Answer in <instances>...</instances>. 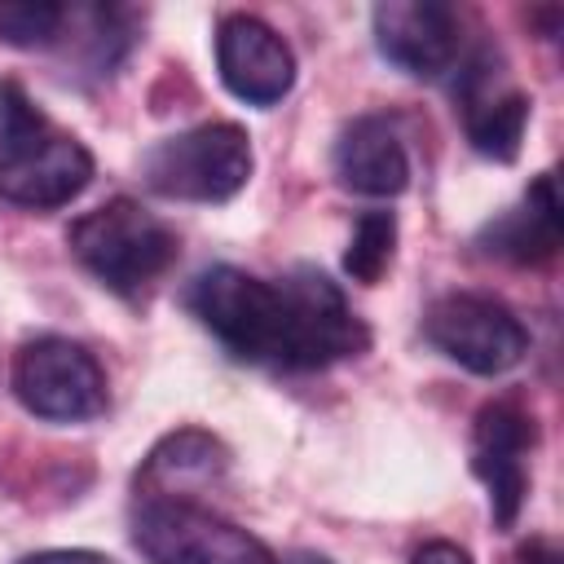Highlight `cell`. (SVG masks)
<instances>
[{
    "instance_id": "9c48e42d",
    "label": "cell",
    "mask_w": 564,
    "mask_h": 564,
    "mask_svg": "<svg viewBox=\"0 0 564 564\" xmlns=\"http://www.w3.org/2000/svg\"><path fill=\"white\" fill-rule=\"evenodd\" d=\"M538 441L533 414L516 401V397H498L489 405H480L476 423H471V471L485 480L489 489V511L498 529H511L524 511V494H529V449Z\"/></svg>"
},
{
    "instance_id": "3957f363",
    "label": "cell",
    "mask_w": 564,
    "mask_h": 564,
    "mask_svg": "<svg viewBox=\"0 0 564 564\" xmlns=\"http://www.w3.org/2000/svg\"><path fill=\"white\" fill-rule=\"evenodd\" d=\"M251 172H256L251 137L242 123L229 119L163 137L141 159L145 185L181 203H229L238 189H247Z\"/></svg>"
},
{
    "instance_id": "5bb4252c",
    "label": "cell",
    "mask_w": 564,
    "mask_h": 564,
    "mask_svg": "<svg viewBox=\"0 0 564 564\" xmlns=\"http://www.w3.org/2000/svg\"><path fill=\"white\" fill-rule=\"evenodd\" d=\"M335 176L344 189L370 198H397L410 185V154L392 119L361 115L335 141Z\"/></svg>"
},
{
    "instance_id": "ac0fdd59",
    "label": "cell",
    "mask_w": 564,
    "mask_h": 564,
    "mask_svg": "<svg viewBox=\"0 0 564 564\" xmlns=\"http://www.w3.org/2000/svg\"><path fill=\"white\" fill-rule=\"evenodd\" d=\"M18 564H115V560H110V555H101V551H84V546H57V551L22 555Z\"/></svg>"
},
{
    "instance_id": "44dd1931",
    "label": "cell",
    "mask_w": 564,
    "mask_h": 564,
    "mask_svg": "<svg viewBox=\"0 0 564 564\" xmlns=\"http://www.w3.org/2000/svg\"><path fill=\"white\" fill-rule=\"evenodd\" d=\"M286 564H335V560H326V555H313V551H295Z\"/></svg>"
},
{
    "instance_id": "2e32d148",
    "label": "cell",
    "mask_w": 564,
    "mask_h": 564,
    "mask_svg": "<svg viewBox=\"0 0 564 564\" xmlns=\"http://www.w3.org/2000/svg\"><path fill=\"white\" fill-rule=\"evenodd\" d=\"M392 256H397V216L383 207L361 212L344 247V273L361 286H375L392 269Z\"/></svg>"
},
{
    "instance_id": "e0dca14e",
    "label": "cell",
    "mask_w": 564,
    "mask_h": 564,
    "mask_svg": "<svg viewBox=\"0 0 564 564\" xmlns=\"http://www.w3.org/2000/svg\"><path fill=\"white\" fill-rule=\"evenodd\" d=\"M66 22H70V9L48 0L0 4V40L13 48H48L66 35Z\"/></svg>"
},
{
    "instance_id": "9a60e30c",
    "label": "cell",
    "mask_w": 564,
    "mask_h": 564,
    "mask_svg": "<svg viewBox=\"0 0 564 564\" xmlns=\"http://www.w3.org/2000/svg\"><path fill=\"white\" fill-rule=\"evenodd\" d=\"M225 471H229V449L220 436H212L203 427H176L145 454L141 471H137V494L194 502L189 494L216 485Z\"/></svg>"
},
{
    "instance_id": "8fae6325",
    "label": "cell",
    "mask_w": 564,
    "mask_h": 564,
    "mask_svg": "<svg viewBox=\"0 0 564 564\" xmlns=\"http://www.w3.org/2000/svg\"><path fill=\"white\" fill-rule=\"evenodd\" d=\"M216 70L238 101L273 106L295 84V53L264 18L225 13L216 22Z\"/></svg>"
},
{
    "instance_id": "277c9868",
    "label": "cell",
    "mask_w": 564,
    "mask_h": 564,
    "mask_svg": "<svg viewBox=\"0 0 564 564\" xmlns=\"http://www.w3.org/2000/svg\"><path fill=\"white\" fill-rule=\"evenodd\" d=\"M185 308L225 344L229 357L251 366H278V339H282L278 278H256L234 264H212L189 282Z\"/></svg>"
},
{
    "instance_id": "ba28073f",
    "label": "cell",
    "mask_w": 564,
    "mask_h": 564,
    "mask_svg": "<svg viewBox=\"0 0 564 564\" xmlns=\"http://www.w3.org/2000/svg\"><path fill=\"white\" fill-rule=\"evenodd\" d=\"M423 335L454 366L485 375V379L507 375L529 352L524 322L502 300L480 295V291H449L432 300L423 313Z\"/></svg>"
},
{
    "instance_id": "4fadbf2b",
    "label": "cell",
    "mask_w": 564,
    "mask_h": 564,
    "mask_svg": "<svg viewBox=\"0 0 564 564\" xmlns=\"http://www.w3.org/2000/svg\"><path fill=\"white\" fill-rule=\"evenodd\" d=\"M560 238H564V212H560L555 176L542 172L533 176V185L520 194L516 207L498 212L476 234V247L507 264H546L560 251Z\"/></svg>"
},
{
    "instance_id": "6da1fadb",
    "label": "cell",
    "mask_w": 564,
    "mask_h": 564,
    "mask_svg": "<svg viewBox=\"0 0 564 564\" xmlns=\"http://www.w3.org/2000/svg\"><path fill=\"white\" fill-rule=\"evenodd\" d=\"M93 181V154L26 97L18 79L0 84V198L31 212H53L79 198Z\"/></svg>"
},
{
    "instance_id": "5b68a950",
    "label": "cell",
    "mask_w": 564,
    "mask_h": 564,
    "mask_svg": "<svg viewBox=\"0 0 564 564\" xmlns=\"http://www.w3.org/2000/svg\"><path fill=\"white\" fill-rule=\"evenodd\" d=\"M278 286H282L278 370H326L370 348L366 322L352 313V304L326 273L300 264L282 273Z\"/></svg>"
},
{
    "instance_id": "30bf717a",
    "label": "cell",
    "mask_w": 564,
    "mask_h": 564,
    "mask_svg": "<svg viewBox=\"0 0 564 564\" xmlns=\"http://www.w3.org/2000/svg\"><path fill=\"white\" fill-rule=\"evenodd\" d=\"M383 62L414 79L445 75L463 53V18L441 0H388L370 13Z\"/></svg>"
},
{
    "instance_id": "ffe728a7",
    "label": "cell",
    "mask_w": 564,
    "mask_h": 564,
    "mask_svg": "<svg viewBox=\"0 0 564 564\" xmlns=\"http://www.w3.org/2000/svg\"><path fill=\"white\" fill-rule=\"evenodd\" d=\"M516 564H564V560H560V546L551 538H529L516 551Z\"/></svg>"
},
{
    "instance_id": "d6986e66",
    "label": "cell",
    "mask_w": 564,
    "mask_h": 564,
    "mask_svg": "<svg viewBox=\"0 0 564 564\" xmlns=\"http://www.w3.org/2000/svg\"><path fill=\"white\" fill-rule=\"evenodd\" d=\"M410 564H471V555L458 546V542H423Z\"/></svg>"
},
{
    "instance_id": "7c38bea8",
    "label": "cell",
    "mask_w": 564,
    "mask_h": 564,
    "mask_svg": "<svg viewBox=\"0 0 564 564\" xmlns=\"http://www.w3.org/2000/svg\"><path fill=\"white\" fill-rule=\"evenodd\" d=\"M458 106H463V132L471 141L476 154L511 163L524 145V128H529V93L507 84L502 70H494L489 53H476L471 62H463L458 88H454Z\"/></svg>"
},
{
    "instance_id": "52a82bcc",
    "label": "cell",
    "mask_w": 564,
    "mask_h": 564,
    "mask_svg": "<svg viewBox=\"0 0 564 564\" xmlns=\"http://www.w3.org/2000/svg\"><path fill=\"white\" fill-rule=\"evenodd\" d=\"M132 538L150 564H278L256 533L181 498H141Z\"/></svg>"
},
{
    "instance_id": "7a4b0ae2",
    "label": "cell",
    "mask_w": 564,
    "mask_h": 564,
    "mask_svg": "<svg viewBox=\"0 0 564 564\" xmlns=\"http://www.w3.org/2000/svg\"><path fill=\"white\" fill-rule=\"evenodd\" d=\"M70 256L115 295H145L181 256L176 229L137 198H110L84 212L66 234Z\"/></svg>"
},
{
    "instance_id": "8992f818",
    "label": "cell",
    "mask_w": 564,
    "mask_h": 564,
    "mask_svg": "<svg viewBox=\"0 0 564 564\" xmlns=\"http://www.w3.org/2000/svg\"><path fill=\"white\" fill-rule=\"evenodd\" d=\"M13 397L22 401L26 414L44 423H84L106 414L110 405V383L93 348L66 335H40L26 339L13 352Z\"/></svg>"
}]
</instances>
